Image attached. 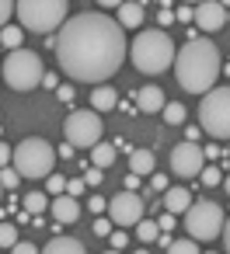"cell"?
<instances>
[{
	"mask_svg": "<svg viewBox=\"0 0 230 254\" xmlns=\"http://www.w3.org/2000/svg\"><path fill=\"white\" fill-rule=\"evenodd\" d=\"M94 4H101V7H115V11H119V7L126 4V0H94Z\"/></svg>",
	"mask_w": 230,
	"mask_h": 254,
	"instance_id": "cell-45",
	"label": "cell"
},
{
	"mask_svg": "<svg viewBox=\"0 0 230 254\" xmlns=\"http://www.w3.org/2000/svg\"><path fill=\"white\" fill-rule=\"evenodd\" d=\"M220 49L213 39H188L181 49H178V60H174V77L178 84L188 91V94H209L216 87V77H220Z\"/></svg>",
	"mask_w": 230,
	"mask_h": 254,
	"instance_id": "cell-2",
	"label": "cell"
},
{
	"mask_svg": "<svg viewBox=\"0 0 230 254\" xmlns=\"http://www.w3.org/2000/svg\"><path fill=\"white\" fill-rule=\"evenodd\" d=\"M133 254H147V251H143V247H140V251H133Z\"/></svg>",
	"mask_w": 230,
	"mask_h": 254,
	"instance_id": "cell-50",
	"label": "cell"
},
{
	"mask_svg": "<svg viewBox=\"0 0 230 254\" xmlns=\"http://www.w3.org/2000/svg\"><path fill=\"white\" fill-rule=\"evenodd\" d=\"M11 157H14V150H11L7 143H0V167H7V164H11Z\"/></svg>",
	"mask_w": 230,
	"mask_h": 254,
	"instance_id": "cell-37",
	"label": "cell"
},
{
	"mask_svg": "<svg viewBox=\"0 0 230 254\" xmlns=\"http://www.w3.org/2000/svg\"><path fill=\"white\" fill-rule=\"evenodd\" d=\"M157 226H160L164 233H167V230H174V212H164V216L157 219Z\"/></svg>",
	"mask_w": 230,
	"mask_h": 254,
	"instance_id": "cell-36",
	"label": "cell"
},
{
	"mask_svg": "<svg viewBox=\"0 0 230 254\" xmlns=\"http://www.w3.org/2000/svg\"><path fill=\"white\" fill-rule=\"evenodd\" d=\"M112 226H115V223H112V219H101V216H98V219H94V226H91V230H94V233H98V237H112Z\"/></svg>",
	"mask_w": 230,
	"mask_h": 254,
	"instance_id": "cell-31",
	"label": "cell"
},
{
	"mask_svg": "<svg viewBox=\"0 0 230 254\" xmlns=\"http://www.w3.org/2000/svg\"><path fill=\"white\" fill-rule=\"evenodd\" d=\"M108 254H122V251H108Z\"/></svg>",
	"mask_w": 230,
	"mask_h": 254,
	"instance_id": "cell-53",
	"label": "cell"
},
{
	"mask_svg": "<svg viewBox=\"0 0 230 254\" xmlns=\"http://www.w3.org/2000/svg\"><path fill=\"white\" fill-rule=\"evenodd\" d=\"M171 185H167V178L164 174H153V191H167Z\"/></svg>",
	"mask_w": 230,
	"mask_h": 254,
	"instance_id": "cell-39",
	"label": "cell"
},
{
	"mask_svg": "<svg viewBox=\"0 0 230 254\" xmlns=\"http://www.w3.org/2000/svg\"><path fill=\"white\" fill-rule=\"evenodd\" d=\"M87 205H91V212H98V216H101V209H108V198H101V195H94V198H91Z\"/></svg>",
	"mask_w": 230,
	"mask_h": 254,
	"instance_id": "cell-35",
	"label": "cell"
},
{
	"mask_svg": "<svg viewBox=\"0 0 230 254\" xmlns=\"http://www.w3.org/2000/svg\"><path fill=\"white\" fill-rule=\"evenodd\" d=\"M164 91L157 87V84H147V87H140L136 91V108L143 112V115H153V112H164Z\"/></svg>",
	"mask_w": 230,
	"mask_h": 254,
	"instance_id": "cell-14",
	"label": "cell"
},
{
	"mask_svg": "<svg viewBox=\"0 0 230 254\" xmlns=\"http://www.w3.org/2000/svg\"><path fill=\"white\" fill-rule=\"evenodd\" d=\"M167 254H202V251L195 247V240H174L167 247Z\"/></svg>",
	"mask_w": 230,
	"mask_h": 254,
	"instance_id": "cell-28",
	"label": "cell"
},
{
	"mask_svg": "<svg viewBox=\"0 0 230 254\" xmlns=\"http://www.w3.org/2000/svg\"><path fill=\"white\" fill-rule=\"evenodd\" d=\"M223 247H227V254H230V216H227V226H223Z\"/></svg>",
	"mask_w": 230,
	"mask_h": 254,
	"instance_id": "cell-47",
	"label": "cell"
},
{
	"mask_svg": "<svg viewBox=\"0 0 230 254\" xmlns=\"http://www.w3.org/2000/svg\"><path fill=\"white\" fill-rule=\"evenodd\" d=\"M192 202H195V198H192V191H188L185 185H171V188L164 191V209L174 212V216H178V212H188Z\"/></svg>",
	"mask_w": 230,
	"mask_h": 254,
	"instance_id": "cell-15",
	"label": "cell"
},
{
	"mask_svg": "<svg viewBox=\"0 0 230 254\" xmlns=\"http://www.w3.org/2000/svg\"><path fill=\"white\" fill-rule=\"evenodd\" d=\"M56 94H60V101H74V87H56Z\"/></svg>",
	"mask_w": 230,
	"mask_h": 254,
	"instance_id": "cell-43",
	"label": "cell"
},
{
	"mask_svg": "<svg viewBox=\"0 0 230 254\" xmlns=\"http://www.w3.org/2000/svg\"><path fill=\"white\" fill-rule=\"evenodd\" d=\"M129 56H133V66H136L140 73L157 77V73H164L167 66H174L178 49H174V42H171L167 32H157V28H153V32H140V35L133 39Z\"/></svg>",
	"mask_w": 230,
	"mask_h": 254,
	"instance_id": "cell-3",
	"label": "cell"
},
{
	"mask_svg": "<svg viewBox=\"0 0 230 254\" xmlns=\"http://www.w3.org/2000/svg\"><path fill=\"white\" fill-rule=\"evenodd\" d=\"M227 4H230V0H223V7H227Z\"/></svg>",
	"mask_w": 230,
	"mask_h": 254,
	"instance_id": "cell-54",
	"label": "cell"
},
{
	"mask_svg": "<svg viewBox=\"0 0 230 254\" xmlns=\"http://www.w3.org/2000/svg\"><path fill=\"white\" fill-rule=\"evenodd\" d=\"M74 150H77V146H74V143H63V146H60V150H56V153H60V157H74Z\"/></svg>",
	"mask_w": 230,
	"mask_h": 254,
	"instance_id": "cell-46",
	"label": "cell"
},
{
	"mask_svg": "<svg viewBox=\"0 0 230 254\" xmlns=\"http://www.w3.org/2000/svg\"><path fill=\"white\" fill-rule=\"evenodd\" d=\"M56 157H60V153L49 146V139L28 136V139H21L18 150H14V167L21 171V178H49Z\"/></svg>",
	"mask_w": 230,
	"mask_h": 254,
	"instance_id": "cell-6",
	"label": "cell"
},
{
	"mask_svg": "<svg viewBox=\"0 0 230 254\" xmlns=\"http://www.w3.org/2000/svg\"><path fill=\"white\" fill-rule=\"evenodd\" d=\"M0 73H4L7 87H14V91H35V87L42 84V77H46L39 53H32V49H25V46L7 53L4 66H0Z\"/></svg>",
	"mask_w": 230,
	"mask_h": 254,
	"instance_id": "cell-5",
	"label": "cell"
},
{
	"mask_svg": "<svg viewBox=\"0 0 230 254\" xmlns=\"http://www.w3.org/2000/svg\"><path fill=\"white\" fill-rule=\"evenodd\" d=\"M209 254H213V251H209Z\"/></svg>",
	"mask_w": 230,
	"mask_h": 254,
	"instance_id": "cell-55",
	"label": "cell"
},
{
	"mask_svg": "<svg viewBox=\"0 0 230 254\" xmlns=\"http://www.w3.org/2000/svg\"><path fill=\"white\" fill-rule=\"evenodd\" d=\"M101 178H105V171H101V167H94V171H87V174H84V181H87V188H94V185H101Z\"/></svg>",
	"mask_w": 230,
	"mask_h": 254,
	"instance_id": "cell-34",
	"label": "cell"
},
{
	"mask_svg": "<svg viewBox=\"0 0 230 254\" xmlns=\"http://www.w3.org/2000/svg\"><path fill=\"white\" fill-rule=\"evenodd\" d=\"M0 198H4V185H0Z\"/></svg>",
	"mask_w": 230,
	"mask_h": 254,
	"instance_id": "cell-51",
	"label": "cell"
},
{
	"mask_svg": "<svg viewBox=\"0 0 230 254\" xmlns=\"http://www.w3.org/2000/svg\"><path fill=\"white\" fill-rule=\"evenodd\" d=\"M18 25L35 35H49L67 25V0H18Z\"/></svg>",
	"mask_w": 230,
	"mask_h": 254,
	"instance_id": "cell-4",
	"label": "cell"
},
{
	"mask_svg": "<svg viewBox=\"0 0 230 254\" xmlns=\"http://www.w3.org/2000/svg\"><path fill=\"white\" fill-rule=\"evenodd\" d=\"M91 108L94 112H108V108H119V94H115V87H94L91 91Z\"/></svg>",
	"mask_w": 230,
	"mask_h": 254,
	"instance_id": "cell-18",
	"label": "cell"
},
{
	"mask_svg": "<svg viewBox=\"0 0 230 254\" xmlns=\"http://www.w3.org/2000/svg\"><path fill=\"white\" fill-rule=\"evenodd\" d=\"M119 25H122V28H140V25H143V4H133V0H129V4H122V7H119Z\"/></svg>",
	"mask_w": 230,
	"mask_h": 254,
	"instance_id": "cell-19",
	"label": "cell"
},
{
	"mask_svg": "<svg viewBox=\"0 0 230 254\" xmlns=\"http://www.w3.org/2000/svg\"><path fill=\"white\" fill-rule=\"evenodd\" d=\"M14 7H18L14 0H0V28H7V18L14 14Z\"/></svg>",
	"mask_w": 230,
	"mask_h": 254,
	"instance_id": "cell-30",
	"label": "cell"
},
{
	"mask_svg": "<svg viewBox=\"0 0 230 254\" xmlns=\"http://www.w3.org/2000/svg\"><path fill=\"white\" fill-rule=\"evenodd\" d=\"M202 167H206V150L199 146V143H178L174 150H171V171L178 174V178H199L202 174Z\"/></svg>",
	"mask_w": 230,
	"mask_h": 254,
	"instance_id": "cell-10",
	"label": "cell"
},
{
	"mask_svg": "<svg viewBox=\"0 0 230 254\" xmlns=\"http://www.w3.org/2000/svg\"><path fill=\"white\" fill-rule=\"evenodd\" d=\"M157 21H160V28H167V25H171V21H174V14H171V11H167V7H164V11H160V14H157Z\"/></svg>",
	"mask_w": 230,
	"mask_h": 254,
	"instance_id": "cell-41",
	"label": "cell"
},
{
	"mask_svg": "<svg viewBox=\"0 0 230 254\" xmlns=\"http://www.w3.org/2000/svg\"><path fill=\"white\" fill-rule=\"evenodd\" d=\"M46 205H53V198H46V191H28V195H25V212L42 216V212H46Z\"/></svg>",
	"mask_w": 230,
	"mask_h": 254,
	"instance_id": "cell-21",
	"label": "cell"
},
{
	"mask_svg": "<svg viewBox=\"0 0 230 254\" xmlns=\"http://www.w3.org/2000/svg\"><path fill=\"white\" fill-rule=\"evenodd\" d=\"M42 254H87V247H84L77 237H53Z\"/></svg>",
	"mask_w": 230,
	"mask_h": 254,
	"instance_id": "cell-16",
	"label": "cell"
},
{
	"mask_svg": "<svg viewBox=\"0 0 230 254\" xmlns=\"http://www.w3.org/2000/svg\"><path fill=\"white\" fill-rule=\"evenodd\" d=\"M153 167H157V157H153V150H133L129 153V171L133 174H153Z\"/></svg>",
	"mask_w": 230,
	"mask_h": 254,
	"instance_id": "cell-17",
	"label": "cell"
},
{
	"mask_svg": "<svg viewBox=\"0 0 230 254\" xmlns=\"http://www.w3.org/2000/svg\"><path fill=\"white\" fill-rule=\"evenodd\" d=\"M223 188H227V195H230V178H223Z\"/></svg>",
	"mask_w": 230,
	"mask_h": 254,
	"instance_id": "cell-48",
	"label": "cell"
},
{
	"mask_svg": "<svg viewBox=\"0 0 230 254\" xmlns=\"http://www.w3.org/2000/svg\"><path fill=\"white\" fill-rule=\"evenodd\" d=\"M18 181H21L18 167H0V185H4V188H18Z\"/></svg>",
	"mask_w": 230,
	"mask_h": 254,
	"instance_id": "cell-27",
	"label": "cell"
},
{
	"mask_svg": "<svg viewBox=\"0 0 230 254\" xmlns=\"http://www.w3.org/2000/svg\"><path fill=\"white\" fill-rule=\"evenodd\" d=\"M42 87H60V77H56V73H46V77H42Z\"/></svg>",
	"mask_w": 230,
	"mask_h": 254,
	"instance_id": "cell-42",
	"label": "cell"
},
{
	"mask_svg": "<svg viewBox=\"0 0 230 254\" xmlns=\"http://www.w3.org/2000/svg\"><path fill=\"white\" fill-rule=\"evenodd\" d=\"M136 237H140L143 244L157 240V237H160V226H157V219H140V223H136Z\"/></svg>",
	"mask_w": 230,
	"mask_h": 254,
	"instance_id": "cell-23",
	"label": "cell"
},
{
	"mask_svg": "<svg viewBox=\"0 0 230 254\" xmlns=\"http://www.w3.org/2000/svg\"><path fill=\"white\" fill-rule=\"evenodd\" d=\"M18 244V226L14 223H0V247H14Z\"/></svg>",
	"mask_w": 230,
	"mask_h": 254,
	"instance_id": "cell-25",
	"label": "cell"
},
{
	"mask_svg": "<svg viewBox=\"0 0 230 254\" xmlns=\"http://www.w3.org/2000/svg\"><path fill=\"white\" fill-rule=\"evenodd\" d=\"M63 136L74 146H98L101 143V115L94 108H74L63 122Z\"/></svg>",
	"mask_w": 230,
	"mask_h": 254,
	"instance_id": "cell-9",
	"label": "cell"
},
{
	"mask_svg": "<svg viewBox=\"0 0 230 254\" xmlns=\"http://www.w3.org/2000/svg\"><path fill=\"white\" fill-rule=\"evenodd\" d=\"M227 25H230V11H227Z\"/></svg>",
	"mask_w": 230,
	"mask_h": 254,
	"instance_id": "cell-52",
	"label": "cell"
},
{
	"mask_svg": "<svg viewBox=\"0 0 230 254\" xmlns=\"http://www.w3.org/2000/svg\"><path fill=\"white\" fill-rule=\"evenodd\" d=\"M115 153H119L115 143H98V146L91 150V160H94V167H112V164H115Z\"/></svg>",
	"mask_w": 230,
	"mask_h": 254,
	"instance_id": "cell-20",
	"label": "cell"
},
{
	"mask_svg": "<svg viewBox=\"0 0 230 254\" xmlns=\"http://www.w3.org/2000/svg\"><path fill=\"white\" fill-rule=\"evenodd\" d=\"M122 247H126V233L115 230V233H112V251H122Z\"/></svg>",
	"mask_w": 230,
	"mask_h": 254,
	"instance_id": "cell-38",
	"label": "cell"
},
{
	"mask_svg": "<svg viewBox=\"0 0 230 254\" xmlns=\"http://www.w3.org/2000/svg\"><path fill=\"white\" fill-rule=\"evenodd\" d=\"M178 21H195V11H188V7H178V14H174Z\"/></svg>",
	"mask_w": 230,
	"mask_h": 254,
	"instance_id": "cell-40",
	"label": "cell"
},
{
	"mask_svg": "<svg viewBox=\"0 0 230 254\" xmlns=\"http://www.w3.org/2000/svg\"><path fill=\"white\" fill-rule=\"evenodd\" d=\"M227 25V7L220 0H202L195 4V28L199 32H220Z\"/></svg>",
	"mask_w": 230,
	"mask_h": 254,
	"instance_id": "cell-12",
	"label": "cell"
},
{
	"mask_svg": "<svg viewBox=\"0 0 230 254\" xmlns=\"http://www.w3.org/2000/svg\"><path fill=\"white\" fill-rule=\"evenodd\" d=\"M11 254H42L35 244H28V240H18L14 247H11Z\"/></svg>",
	"mask_w": 230,
	"mask_h": 254,
	"instance_id": "cell-33",
	"label": "cell"
},
{
	"mask_svg": "<svg viewBox=\"0 0 230 254\" xmlns=\"http://www.w3.org/2000/svg\"><path fill=\"white\" fill-rule=\"evenodd\" d=\"M199 126L213 139H230V87H213L199 101Z\"/></svg>",
	"mask_w": 230,
	"mask_h": 254,
	"instance_id": "cell-7",
	"label": "cell"
},
{
	"mask_svg": "<svg viewBox=\"0 0 230 254\" xmlns=\"http://www.w3.org/2000/svg\"><path fill=\"white\" fill-rule=\"evenodd\" d=\"M49 209H53V219H56L60 226H67V223H77V219H80V202H77L74 195H56Z\"/></svg>",
	"mask_w": 230,
	"mask_h": 254,
	"instance_id": "cell-13",
	"label": "cell"
},
{
	"mask_svg": "<svg viewBox=\"0 0 230 254\" xmlns=\"http://www.w3.org/2000/svg\"><path fill=\"white\" fill-rule=\"evenodd\" d=\"M84 188H87V181H84V178H70V181H67V195H74V198H77Z\"/></svg>",
	"mask_w": 230,
	"mask_h": 254,
	"instance_id": "cell-32",
	"label": "cell"
},
{
	"mask_svg": "<svg viewBox=\"0 0 230 254\" xmlns=\"http://www.w3.org/2000/svg\"><path fill=\"white\" fill-rule=\"evenodd\" d=\"M21 39H25V28H18V25L0 28V42H4L7 49H21Z\"/></svg>",
	"mask_w": 230,
	"mask_h": 254,
	"instance_id": "cell-22",
	"label": "cell"
},
{
	"mask_svg": "<svg viewBox=\"0 0 230 254\" xmlns=\"http://www.w3.org/2000/svg\"><path fill=\"white\" fill-rule=\"evenodd\" d=\"M223 226H227V216L213 198H195L192 209L185 212V230L192 240H213L223 233Z\"/></svg>",
	"mask_w": 230,
	"mask_h": 254,
	"instance_id": "cell-8",
	"label": "cell"
},
{
	"mask_svg": "<svg viewBox=\"0 0 230 254\" xmlns=\"http://www.w3.org/2000/svg\"><path fill=\"white\" fill-rule=\"evenodd\" d=\"M136 188H140V174H129L126 178V191H136Z\"/></svg>",
	"mask_w": 230,
	"mask_h": 254,
	"instance_id": "cell-44",
	"label": "cell"
},
{
	"mask_svg": "<svg viewBox=\"0 0 230 254\" xmlns=\"http://www.w3.org/2000/svg\"><path fill=\"white\" fill-rule=\"evenodd\" d=\"M60 70L77 84H105L126 60V32L101 11L74 14L56 35Z\"/></svg>",
	"mask_w": 230,
	"mask_h": 254,
	"instance_id": "cell-1",
	"label": "cell"
},
{
	"mask_svg": "<svg viewBox=\"0 0 230 254\" xmlns=\"http://www.w3.org/2000/svg\"><path fill=\"white\" fill-rule=\"evenodd\" d=\"M143 198L136 191H119L115 198H108V219L115 226H136L143 219Z\"/></svg>",
	"mask_w": 230,
	"mask_h": 254,
	"instance_id": "cell-11",
	"label": "cell"
},
{
	"mask_svg": "<svg viewBox=\"0 0 230 254\" xmlns=\"http://www.w3.org/2000/svg\"><path fill=\"white\" fill-rule=\"evenodd\" d=\"M164 122H167V126H181V122H185V105L167 101V105H164Z\"/></svg>",
	"mask_w": 230,
	"mask_h": 254,
	"instance_id": "cell-24",
	"label": "cell"
},
{
	"mask_svg": "<svg viewBox=\"0 0 230 254\" xmlns=\"http://www.w3.org/2000/svg\"><path fill=\"white\" fill-rule=\"evenodd\" d=\"M199 178H202V185H209V188L223 181V178H220V167H202V174H199Z\"/></svg>",
	"mask_w": 230,
	"mask_h": 254,
	"instance_id": "cell-29",
	"label": "cell"
},
{
	"mask_svg": "<svg viewBox=\"0 0 230 254\" xmlns=\"http://www.w3.org/2000/svg\"><path fill=\"white\" fill-rule=\"evenodd\" d=\"M185 4H202V0H185Z\"/></svg>",
	"mask_w": 230,
	"mask_h": 254,
	"instance_id": "cell-49",
	"label": "cell"
},
{
	"mask_svg": "<svg viewBox=\"0 0 230 254\" xmlns=\"http://www.w3.org/2000/svg\"><path fill=\"white\" fill-rule=\"evenodd\" d=\"M46 188H49L53 198H56V195H67V178H63V174H49V178H46Z\"/></svg>",
	"mask_w": 230,
	"mask_h": 254,
	"instance_id": "cell-26",
	"label": "cell"
}]
</instances>
